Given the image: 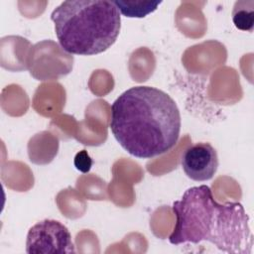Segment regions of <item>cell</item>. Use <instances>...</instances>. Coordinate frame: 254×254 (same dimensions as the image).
I'll list each match as a JSON object with an SVG mask.
<instances>
[{
  "label": "cell",
  "instance_id": "cell-2",
  "mask_svg": "<svg viewBox=\"0 0 254 254\" xmlns=\"http://www.w3.org/2000/svg\"><path fill=\"white\" fill-rule=\"evenodd\" d=\"M176 223L170 243L197 244L207 241L229 254H251L253 236L249 216L237 201L220 203L206 185L188 189L173 203Z\"/></svg>",
  "mask_w": 254,
  "mask_h": 254
},
{
  "label": "cell",
  "instance_id": "cell-5",
  "mask_svg": "<svg viewBox=\"0 0 254 254\" xmlns=\"http://www.w3.org/2000/svg\"><path fill=\"white\" fill-rule=\"evenodd\" d=\"M181 165L187 177L192 181L211 180L218 168L217 152L209 143H195L185 150Z\"/></svg>",
  "mask_w": 254,
  "mask_h": 254
},
{
  "label": "cell",
  "instance_id": "cell-6",
  "mask_svg": "<svg viewBox=\"0 0 254 254\" xmlns=\"http://www.w3.org/2000/svg\"><path fill=\"white\" fill-rule=\"evenodd\" d=\"M119 13L129 18H144L157 10L162 1H112Z\"/></svg>",
  "mask_w": 254,
  "mask_h": 254
},
{
  "label": "cell",
  "instance_id": "cell-1",
  "mask_svg": "<svg viewBox=\"0 0 254 254\" xmlns=\"http://www.w3.org/2000/svg\"><path fill=\"white\" fill-rule=\"evenodd\" d=\"M120 146L130 155L151 159L177 144L182 119L175 100L153 86H134L111 105L109 123Z\"/></svg>",
  "mask_w": 254,
  "mask_h": 254
},
{
  "label": "cell",
  "instance_id": "cell-4",
  "mask_svg": "<svg viewBox=\"0 0 254 254\" xmlns=\"http://www.w3.org/2000/svg\"><path fill=\"white\" fill-rule=\"evenodd\" d=\"M26 252L29 254H73L75 247L65 225L55 219H44L29 229Z\"/></svg>",
  "mask_w": 254,
  "mask_h": 254
},
{
  "label": "cell",
  "instance_id": "cell-3",
  "mask_svg": "<svg viewBox=\"0 0 254 254\" xmlns=\"http://www.w3.org/2000/svg\"><path fill=\"white\" fill-rule=\"evenodd\" d=\"M61 48L71 55L94 56L117 40L121 16L112 1H64L51 14Z\"/></svg>",
  "mask_w": 254,
  "mask_h": 254
},
{
  "label": "cell",
  "instance_id": "cell-7",
  "mask_svg": "<svg viewBox=\"0 0 254 254\" xmlns=\"http://www.w3.org/2000/svg\"><path fill=\"white\" fill-rule=\"evenodd\" d=\"M236 1L232 11V20L235 27L242 31L252 32L254 25V2L252 1Z\"/></svg>",
  "mask_w": 254,
  "mask_h": 254
},
{
  "label": "cell",
  "instance_id": "cell-8",
  "mask_svg": "<svg viewBox=\"0 0 254 254\" xmlns=\"http://www.w3.org/2000/svg\"><path fill=\"white\" fill-rule=\"evenodd\" d=\"M73 163L76 170H78L81 173H87L90 171L93 162L92 159L89 157L87 151L81 150L78 153H76Z\"/></svg>",
  "mask_w": 254,
  "mask_h": 254
}]
</instances>
